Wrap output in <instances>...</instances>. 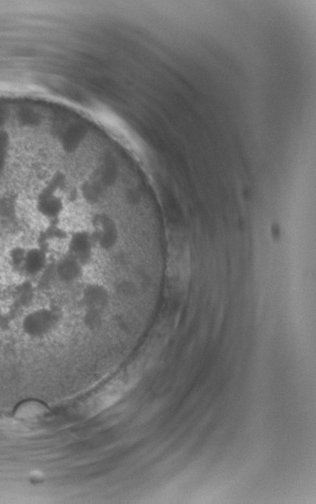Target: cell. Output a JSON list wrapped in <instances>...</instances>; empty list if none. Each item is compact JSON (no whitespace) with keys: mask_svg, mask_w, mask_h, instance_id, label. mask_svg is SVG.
Here are the masks:
<instances>
[{"mask_svg":"<svg viewBox=\"0 0 316 504\" xmlns=\"http://www.w3.org/2000/svg\"><path fill=\"white\" fill-rule=\"evenodd\" d=\"M132 381L134 380L122 378V380H115L112 385L106 387L103 392L95 395L88 404V414L93 416V414H100L107 407L112 406L122 399L124 393L129 389Z\"/></svg>","mask_w":316,"mask_h":504,"instance_id":"1","label":"cell"},{"mask_svg":"<svg viewBox=\"0 0 316 504\" xmlns=\"http://www.w3.org/2000/svg\"><path fill=\"white\" fill-rule=\"evenodd\" d=\"M93 248V236L86 230L76 231L69 242V254L82 264L90 260Z\"/></svg>","mask_w":316,"mask_h":504,"instance_id":"2","label":"cell"},{"mask_svg":"<svg viewBox=\"0 0 316 504\" xmlns=\"http://www.w3.org/2000/svg\"><path fill=\"white\" fill-rule=\"evenodd\" d=\"M47 254L40 247H28L23 266V274L26 276H36L45 269Z\"/></svg>","mask_w":316,"mask_h":504,"instance_id":"3","label":"cell"},{"mask_svg":"<svg viewBox=\"0 0 316 504\" xmlns=\"http://www.w3.org/2000/svg\"><path fill=\"white\" fill-rule=\"evenodd\" d=\"M82 265L83 264L79 262L76 258L69 254L67 257L62 258L57 264V274L65 281H71L81 274Z\"/></svg>","mask_w":316,"mask_h":504,"instance_id":"4","label":"cell"}]
</instances>
